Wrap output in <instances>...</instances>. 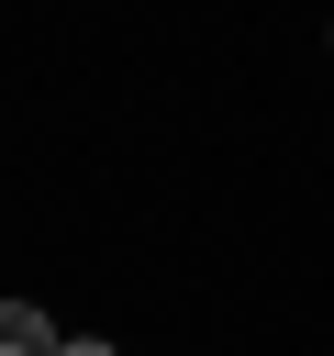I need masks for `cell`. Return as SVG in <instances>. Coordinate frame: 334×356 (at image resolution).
<instances>
[{"mask_svg": "<svg viewBox=\"0 0 334 356\" xmlns=\"http://www.w3.org/2000/svg\"><path fill=\"white\" fill-rule=\"evenodd\" d=\"M56 345H67V334H56L33 300H0V356H56Z\"/></svg>", "mask_w": 334, "mask_h": 356, "instance_id": "obj_1", "label": "cell"}, {"mask_svg": "<svg viewBox=\"0 0 334 356\" xmlns=\"http://www.w3.org/2000/svg\"><path fill=\"white\" fill-rule=\"evenodd\" d=\"M56 356H111V345H100V334H67V345H56Z\"/></svg>", "mask_w": 334, "mask_h": 356, "instance_id": "obj_2", "label": "cell"}]
</instances>
